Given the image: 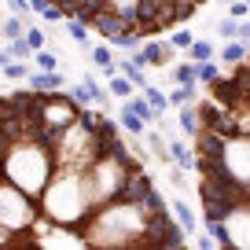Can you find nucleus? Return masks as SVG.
<instances>
[{
  "instance_id": "1",
  "label": "nucleus",
  "mask_w": 250,
  "mask_h": 250,
  "mask_svg": "<svg viewBox=\"0 0 250 250\" xmlns=\"http://www.w3.org/2000/svg\"><path fill=\"white\" fill-rule=\"evenodd\" d=\"M188 243L118 125L62 88L0 96V250Z\"/></svg>"
},
{
  "instance_id": "2",
  "label": "nucleus",
  "mask_w": 250,
  "mask_h": 250,
  "mask_svg": "<svg viewBox=\"0 0 250 250\" xmlns=\"http://www.w3.org/2000/svg\"><path fill=\"white\" fill-rule=\"evenodd\" d=\"M52 4H59L66 19H78L85 26H92L103 11H114L129 19L144 37H155L169 26L188 22L206 0H52Z\"/></svg>"
},
{
  "instance_id": "3",
  "label": "nucleus",
  "mask_w": 250,
  "mask_h": 250,
  "mask_svg": "<svg viewBox=\"0 0 250 250\" xmlns=\"http://www.w3.org/2000/svg\"><path fill=\"white\" fill-rule=\"evenodd\" d=\"M133 59H140L144 66H166V62L173 59V44H169V41H155V37H151V41H144V44L136 48Z\"/></svg>"
},
{
  "instance_id": "4",
  "label": "nucleus",
  "mask_w": 250,
  "mask_h": 250,
  "mask_svg": "<svg viewBox=\"0 0 250 250\" xmlns=\"http://www.w3.org/2000/svg\"><path fill=\"white\" fill-rule=\"evenodd\" d=\"M177 122H180V129H184L191 140H195L199 129H203V118H199V107H195V103H184V107H180V114H177Z\"/></svg>"
},
{
  "instance_id": "5",
  "label": "nucleus",
  "mask_w": 250,
  "mask_h": 250,
  "mask_svg": "<svg viewBox=\"0 0 250 250\" xmlns=\"http://www.w3.org/2000/svg\"><path fill=\"white\" fill-rule=\"evenodd\" d=\"M169 210H173V217L180 221V228H184V232H195V228H199V217H195V210H191L188 203L173 199V203H169Z\"/></svg>"
},
{
  "instance_id": "6",
  "label": "nucleus",
  "mask_w": 250,
  "mask_h": 250,
  "mask_svg": "<svg viewBox=\"0 0 250 250\" xmlns=\"http://www.w3.org/2000/svg\"><path fill=\"white\" fill-rule=\"evenodd\" d=\"M122 107H129L133 114H140L144 122H158V118H162V114H158V110H155V107L147 103V96H129V100L122 103Z\"/></svg>"
},
{
  "instance_id": "7",
  "label": "nucleus",
  "mask_w": 250,
  "mask_h": 250,
  "mask_svg": "<svg viewBox=\"0 0 250 250\" xmlns=\"http://www.w3.org/2000/svg\"><path fill=\"white\" fill-rule=\"evenodd\" d=\"M166 144H169V155L177 158L180 169H195V151L188 147V144H180V140H166Z\"/></svg>"
},
{
  "instance_id": "8",
  "label": "nucleus",
  "mask_w": 250,
  "mask_h": 250,
  "mask_svg": "<svg viewBox=\"0 0 250 250\" xmlns=\"http://www.w3.org/2000/svg\"><path fill=\"white\" fill-rule=\"evenodd\" d=\"M247 55H250V44H247V41H228V44L221 48V59L232 62V66H235V62H243Z\"/></svg>"
},
{
  "instance_id": "9",
  "label": "nucleus",
  "mask_w": 250,
  "mask_h": 250,
  "mask_svg": "<svg viewBox=\"0 0 250 250\" xmlns=\"http://www.w3.org/2000/svg\"><path fill=\"white\" fill-rule=\"evenodd\" d=\"M118 70L133 81V85H147V78H144V62H140V59H122V62H118Z\"/></svg>"
},
{
  "instance_id": "10",
  "label": "nucleus",
  "mask_w": 250,
  "mask_h": 250,
  "mask_svg": "<svg viewBox=\"0 0 250 250\" xmlns=\"http://www.w3.org/2000/svg\"><path fill=\"white\" fill-rule=\"evenodd\" d=\"M107 88H110V96H118V100H129V96H133V81L125 78L122 70L110 78V85H107Z\"/></svg>"
},
{
  "instance_id": "11",
  "label": "nucleus",
  "mask_w": 250,
  "mask_h": 250,
  "mask_svg": "<svg viewBox=\"0 0 250 250\" xmlns=\"http://www.w3.org/2000/svg\"><path fill=\"white\" fill-rule=\"evenodd\" d=\"M188 55H191V59H195V62H206V59H213V55H217V52H213V44H210V41H191V48H188Z\"/></svg>"
},
{
  "instance_id": "12",
  "label": "nucleus",
  "mask_w": 250,
  "mask_h": 250,
  "mask_svg": "<svg viewBox=\"0 0 250 250\" xmlns=\"http://www.w3.org/2000/svg\"><path fill=\"white\" fill-rule=\"evenodd\" d=\"M81 85L88 88V100H92L96 107H107V92H103V88L96 85V78H92V74H85V78H81Z\"/></svg>"
},
{
  "instance_id": "13",
  "label": "nucleus",
  "mask_w": 250,
  "mask_h": 250,
  "mask_svg": "<svg viewBox=\"0 0 250 250\" xmlns=\"http://www.w3.org/2000/svg\"><path fill=\"white\" fill-rule=\"evenodd\" d=\"M195 85H199V81H191V85H180L177 92L169 96V103H173V107H184V103H195Z\"/></svg>"
},
{
  "instance_id": "14",
  "label": "nucleus",
  "mask_w": 250,
  "mask_h": 250,
  "mask_svg": "<svg viewBox=\"0 0 250 250\" xmlns=\"http://www.w3.org/2000/svg\"><path fill=\"white\" fill-rule=\"evenodd\" d=\"M0 70H4V78H8V81H26V78H30V70H26L19 59H8Z\"/></svg>"
},
{
  "instance_id": "15",
  "label": "nucleus",
  "mask_w": 250,
  "mask_h": 250,
  "mask_svg": "<svg viewBox=\"0 0 250 250\" xmlns=\"http://www.w3.org/2000/svg\"><path fill=\"white\" fill-rule=\"evenodd\" d=\"M122 125H125V129H129L133 136H140V133H144V125H147V122H144L140 114H133L129 107H122Z\"/></svg>"
},
{
  "instance_id": "16",
  "label": "nucleus",
  "mask_w": 250,
  "mask_h": 250,
  "mask_svg": "<svg viewBox=\"0 0 250 250\" xmlns=\"http://www.w3.org/2000/svg\"><path fill=\"white\" fill-rule=\"evenodd\" d=\"M22 33H26V19L11 11V19L4 22V37H8V41H15V37H22Z\"/></svg>"
},
{
  "instance_id": "17",
  "label": "nucleus",
  "mask_w": 250,
  "mask_h": 250,
  "mask_svg": "<svg viewBox=\"0 0 250 250\" xmlns=\"http://www.w3.org/2000/svg\"><path fill=\"white\" fill-rule=\"evenodd\" d=\"M173 78H177V85H191V81H199L195 78V59H191V62H180L177 70H173Z\"/></svg>"
},
{
  "instance_id": "18",
  "label": "nucleus",
  "mask_w": 250,
  "mask_h": 250,
  "mask_svg": "<svg viewBox=\"0 0 250 250\" xmlns=\"http://www.w3.org/2000/svg\"><path fill=\"white\" fill-rule=\"evenodd\" d=\"M8 55H11V59H26V55H33V48H30V41H26V33H22V37H15V41L8 44Z\"/></svg>"
},
{
  "instance_id": "19",
  "label": "nucleus",
  "mask_w": 250,
  "mask_h": 250,
  "mask_svg": "<svg viewBox=\"0 0 250 250\" xmlns=\"http://www.w3.org/2000/svg\"><path fill=\"white\" fill-rule=\"evenodd\" d=\"M66 33H70L78 44H88V26L78 22V19H66Z\"/></svg>"
},
{
  "instance_id": "20",
  "label": "nucleus",
  "mask_w": 250,
  "mask_h": 250,
  "mask_svg": "<svg viewBox=\"0 0 250 250\" xmlns=\"http://www.w3.org/2000/svg\"><path fill=\"white\" fill-rule=\"evenodd\" d=\"M144 96H147V103L158 110V114H162V110L169 107V96H166V92H158V88H144Z\"/></svg>"
},
{
  "instance_id": "21",
  "label": "nucleus",
  "mask_w": 250,
  "mask_h": 250,
  "mask_svg": "<svg viewBox=\"0 0 250 250\" xmlns=\"http://www.w3.org/2000/svg\"><path fill=\"white\" fill-rule=\"evenodd\" d=\"M217 74H221V70L213 66L210 59H206V62H195V78H199V81H206V85H210V81L217 78Z\"/></svg>"
},
{
  "instance_id": "22",
  "label": "nucleus",
  "mask_w": 250,
  "mask_h": 250,
  "mask_svg": "<svg viewBox=\"0 0 250 250\" xmlns=\"http://www.w3.org/2000/svg\"><path fill=\"white\" fill-rule=\"evenodd\" d=\"M221 37H225V41H235V37H239V19H235V15H228L225 22H221Z\"/></svg>"
},
{
  "instance_id": "23",
  "label": "nucleus",
  "mask_w": 250,
  "mask_h": 250,
  "mask_svg": "<svg viewBox=\"0 0 250 250\" xmlns=\"http://www.w3.org/2000/svg\"><path fill=\"white\" fill-rule=\"evenodd\" d=\"M191 41H195V37H191V30H173L169 44H173V48H184V52H188V48H191Z\"/></svg>"
},
{
  "instance_id": "24",
  "label": "nucleus",
  "mask_w": 250,
  "mask_h": 250,
  "mask_svg": "<svg viewBox=\"0 0 250 250\" xmlns=\"http://www.w3.org/2000/svg\"><path fill=\"white\" fill-rule=\"evenodd\" d=\"M33 59H37V66H41V70H59L55 55H52V52H44V48H41V52H33Z\"/></svg>"
},
{
  "instance_id": "25",
  "label": "nucleus",
  "mask_w": 250,
  "mask_h": 250,
  "mask_svg": "<svg viewBox=\"0 0 250 250\" xmlns=\"http://www.w3.org/2000/svg\"><path fill=\"white\" fill-rule=\"evenodd\" d=\"M26 41H30L33 52H41V48H44V30H37V26H26Z\"/></svg>"
},
{
  "instance_id": "26",
  "label": "nucleus",
  "mask_w": 250,
  "mask_h": 250,
  "mask_svg": "<svg viewBox=\"0 0 250 250\" xmlns=\"http://www.w3.org/2000/svg\"><path fill=\"white\" fill-rule=\"evenodd\" d=\"M247 11H250V4H247V0H232V11H228V15L243 19V15H247Z\"/></svg>"
},
{
  "instance_id": "27",
  "label": "nucleus",
  "mask_w": 250,
  "mask_h": 250,
  "mask_svg": "<svg viewBox=\"0 0 250 250\" xmlns=\"http://www.w3.org/2000/svg\"><path fill=\"white\" fill-rule=\"evenodd\" d=\"M11 11L26 19V11H30V0H11Z\"/></svg>"
},
{
  "instance_id": "28",
  "label": "nucleus",
  "mask_w": 250,
  "mask_h": 250,
  "mask_svg": "<svg viewBox=\"0 0 250 250\" xmlns=\"http://www.w3.org/2000/svg\"><path fill=\"white\" fill-rule=\"evenodd\" d=\"M8 59H11V55H8V48H0V66H4Z\"/></svg>"
},
{
  "instance_id": "29",
  "label": "nucleus",
  "mask_w": 250,
  "mask_h": 250,
  "mask_svg": "<svg viewBox=\"0 0 250 250\" xmlns=\"http://www.w3.org/2000/svg\"><path fill=\"white\" fill-rule=\"evenodd\" d=\"M247 4H250V0H247Z\"/></svg>"
}]
</instances>
